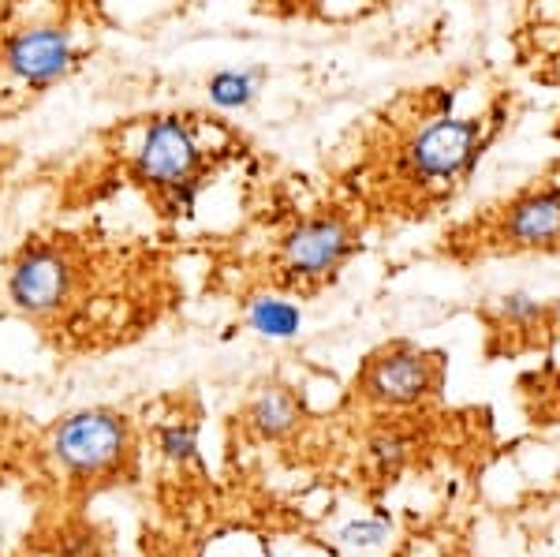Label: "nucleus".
<instances>
[{"label": "nucleus", "instance_id": "nucleus-15", "mask_svg": "<svg viewBox=\"0 0 560 557\" xmlns=\"http://www.w3.org/2000/svg\"><path fill=\"white\" fill-rule=\"evenodd\" d=\"M266 557H277V554H266Z\"/></svg>", "mask_w": 560, "mask_h": 557}, {"label": "nucleus", "instance_id": "nucleus-2", "mask_svg": "<svg viewBox=\"0 0 560 557\" xmlns=\"http://www.w3.org/2000/svg\"><path fill=\"white\" fill-rule=\"evenodd\" d=\"M131 445L128 419L113 408H83L52 430V456L75 479H94L120 464Z\"/></svg>", "mask_w": 560, "mask_h": 557}, {"label": "nucleus", "instance_id": "nucleus-9", "mask_svg": "<svg viewBox=\"0 0 560 557\" xmlns=\"http://www.w3.org/2000/svg\"><path fill=\"white\" fill-rule=\"evenodd\" d=\"M300 397H295L292 385H280V382H269L261 385L255 393V401H250L247 408V423L255 427L258 438H284L292 434L295 427H300Z\"/></svg>", "mask_w": 560, "mask_h": 557}, {"label": "nucleus", "instance_id": "nucleus-14", "mask_svg": "<svg viewBox=\"0 0 560 557\" xmlns=\"http://www.w3.org/2000/svg\"><path fill=\"white\" fill-rule=\"evenodd\" d=\"M501 314L509 322H520V326H527V322H535L538 314H541V303L530 300V295H523V292H509L501 300Z\"/></svg>", "mask_w": 560, "mask_h": 557}, {"label": "nucleus", "instance_id": "nucleus-5", "mask_svg": "<svg viewBox=\"0 0 560 557\" xmlns=\"http://www.w3.org/2000/svg\"><path fill=\"white\" fill-rule=\"evenodd\" d=\"M438 385H441V359L408 345H396L388 352L374 356L363 371L366 401L388 404V408H411V404L433 397Z\"/></svg>", "mask_w": 560, "mask_h": 557}, {"label": "nucleus", "instance_id": "nucleus-7", "mask_svg": "<svg viewBox=\"0 0 560 557\" xmlns=\"http://www.w3.org/2000/svg\"><path fill=\"white\" fill-rule=\"evenodd\" d=\"M478 150L475 120H433L411 139L408 158L422 179H453L471 165Z\"/></svg>", "mask_w": 560, "mask_h": 557}, {"label": "nucleus", "instance_id": "nucleus-3", "mask_svg": "<svg viewBox=\"0 0 560 557\" xmlns=\"http://www.w3.org/2000/svg\"><path fill=\"white\" fill-rule=\"evenodd\" d=\"M0 65L15 83L45 90L68 76L75 68V38L68 26L60 23H38L23 26L12 38L0 45Z\"/></svg>", "mask_w": 560, "mask_h": 557}, {"label": "nucleus", "instance_id": "nucleus-12", "mask_svg": "<svg viewBox=\"0 0 560 557\" xmlns=\"http://www.w3.org/2000/svg\"><path fill=\"white\" fill-rule=\"evenodd\" d=\"M340 543L345 546H382L388 538V520L382 517H363V520H351V524L340 527Z\"/></svg>", "mask_w": 560, "mask_h": 557}, {"label": "nucleus", "instance_id": "nucleus-1", "mask_svg": "<svg viewBox=\"0 0 560 557\" xmlns=\"http://www.w3.org/2000/svg\"><path fill=\"white\" fill-rule=\"evenodd\" d=\"M131 176L161 202L168 213H187L202 192V147L191 120L184 116H158L147 124L135 150Z\"/></svg>", "mask_w": 560, "mask_h": 557}, {"label": "nucleus", "instance_id": "nucleus-13", "mask_svg": "<svg viewBox=\"0 0 560 557\" xmlns=\"http://www.w3.org/2000/svg\"><path fill=\"white\" fill-rule=\"evenodd\" d=\"M161 449H165L168 461H198V438L195 427H165L161 430Z\"/></svg>", "mask_w": 560, "mask_h": 557}, {"label": "nucleus", "instance_id": "nucleus-8", "mask_svg": "<svg viewBox=\"0 0 560 557\" xmlns=\"http://www.w3.org/2000/svg\"><path fill=\"white\" fill-rule=\"evenodd\" d=\"M504 236L512 247H560V192H538L512 206Z\"/></svg>", "mask_w": 560, "mask_h": 557}, {"label": "nucleus", "instance_id": "nucleus-6", "mask_svg": "<svg viewBox=\"0 0 560 557\" xmlns=\"http://www.w3.org/2000/svg\"><path fill=\"white\" fill-rule=\"evenodd\" d=\"M355 251V229L340 213H318L284 236V266L295 277H329Z\"/></svg>", "mask_w": 560, "mask_h": 557}, {"label": "nucleus", "instance_id": "nucleus-11", "mask_svg": "<svg viewBox=\"0 0 560 557\" xmlns=\"http://www.w3.org/2000/svg\"><path fill=\"white\" fill-rule=\"evenodd\" d=\"M247 326L255 329L258 337L288 340L300 334L303 311L295 307V303L280 300V295H255V300L247 303Z\"/></svg>", "mask_w": 560, "mask_h": 557}, {"label": "nucleus", "instance_id": "nucleus-10", "mask_svg": "<svg viewBox=\"0 0 560 557\" xmlns=\"http://www.w3.org/2000/svg\"><path fill=\"white\" fill-rule=\"evenodd\" d=\"M269 71L266 68H221L206 79V97L224 113H240L247 109L258 97V86Z\"/></svg>", "mask_w": 560, "mask_h": 557}, {"label": "nucleus", "instance_id": "nucleus-4", "mask_svg": "<svg viewBox=\"0 0 560 557\" xmlns=\"http://www.w3.org/2000/svg\"><path fill=\"white\" fill-rule=\"evenodd\" d=\"M75 292V266L60 247L34 244L15 258L8 274V300L23 314H52L60 311Z\"/></svg>", "mask_w": 560, "mask_h": 557}]
</instances>
